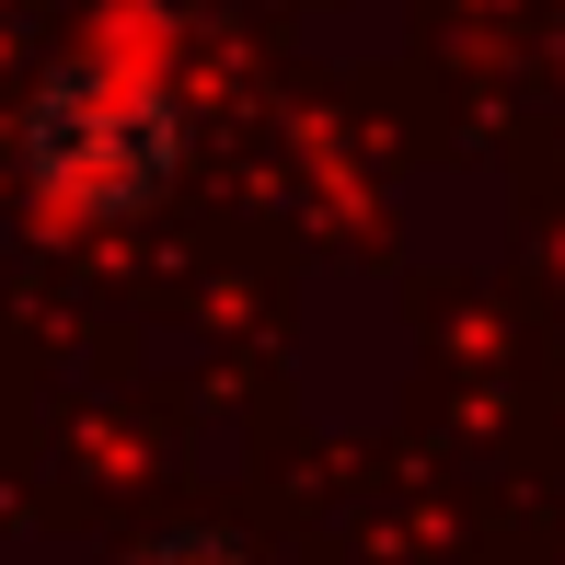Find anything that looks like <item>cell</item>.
Instances as JSON below:
<instances>
[{
    "mask_svg": "<svg viewBox=\"0 0 565 565\" xmlns=\"http://www.w3.org/2000/svg\"><path fill=\"white\" fill-rule=\"evenodd\" d=\"M173 150H185V116H173V93L150 82L139 58H70L58 82L35 93V116H23L35 185L58 196V209H82V220L150 209V196L173 185Z\"/></svg>",
    "mask_w": 565,
    "mask_h": 565,
    "instance_id": "cell-1",
    "label": "cell"
}]
</instances>
